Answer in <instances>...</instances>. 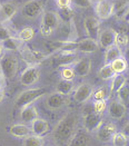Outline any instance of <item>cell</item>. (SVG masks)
<instances>
[{"mask_svg": "<svg viewBox=\"0 0 129 146\" xmlns=\"http://www.w3.org/2000/svg\"><path fill=\"white\" fill-rule=\"evenodd\" d=\"M107 110H108V115L110 118L121 119L127 113V106L125 104H122L121 102H119L118 99H116L110 103V105L107 107Z\"/></svg>", "mask_w": 129, "mask_h": 146, "instance_id": "cell-16", "label": "cell"}, {"mask_svg": "<svg viewBox=\"0 0 129 146\" xmlns=\"http://www.w3.org/2000/svg\"><path fill=\"white\" fill-rule=\"evenodd\" d=\"M78 116L75 113L65 115L55 126L52 131V138L58 146H69L73 136L77 133Z\"/></svg>", "mask_w": 129, "mask_h": 146, "instance_id": "cell-1", "label": "cell"}, {"mask_svg": "<svg viewBox=\"0 0 129 146\" xmlns=\"http://www.w3.org/2000/svg\"><path fill=\"white\" fill-rule=\"evenodd\" d=\"M19 69L18 57L13 52H7L0 58V73L6 79H12Z\"/></svg>", "mask_w": 129, "mask_h": 146, "instance_id": "cell-3", "label": "cell"}, {"mask_svg": "<svg viewBox=\"0 0 129 146\" xmlns=\"http://www.w3.org/2000/svg\"><path fill=\"white\" fill-rule=\"evenodd\" d=\"M98 49H99V46L97 40L91 38H83L81 40L76 41V47H75L76 51H80L83 54H93V52H96Z\"/></svg>", "mask_w": 129, "mask_h": 146, "instance_id": "cell-15", "label": "cell"}, {"mask_svg": "<svg viewBox=\"0 0 129 146\" xmlns=\"http://www.w3.org/2000/svg\"><path fill=\"white\" fill-rule=\"evenodd\" d=\"M67 96H64L61 94H59L57 92L51 93L47 95V97L45 99V105L47 106V108L51 110H57L62 108L64 106L67 105Z\"/></svg>", "mask_w": 129, "mask_h": 146, "instance_id": "cell-13", "label": "cell"}, {"mask_svg": "<svg viewBox=\"0 0 129 146\" xmlns=\"http://www.w3.org/2000/svg\"><path fill=\"white\" fill-rule=\"evenodd\" d=\"M60 76H61V79L72 82V79L76 77V74L73 72L72 67H70V66H65L61 69V72H60Z\"/></svg>", "mask_w": 129, "mask_h": 146, "instance_id": "cell-36", "label": "cell"}, {"mask_svg": "<svg viewBox=\"0 0 129 146\" xmlns=\"http://www.w3.org/2000/svg\"><path fill=\"white\" fill-rule=\"evenodd\" d=\"M116 94H117L118 100L127 106V104H129V84L122 86Z\"/></svg>", "mask_w": 129, "mask_h": 146, "instance_id": "cell-33", "label": "cell"}, {"mask_svg": "<svg viewBox=\"0 0 129 146\" xmlns=\"http://www.w3.org/2000/svg\"><path fill=\"white\" fill-rule=\"evenodd\" d=\"M110 66L114 70V73L118 75V74H124L126 70H128V65H127V61L125 59L124 56H120L119 58L115 59L114 61L110 62Z\"/></svg>", "mask_w": 129, "mask_h": 146, "instance_id": "cell-28", "label": "cell"}, {"mask_svg": "<svg viewBox=\"0 0 129 146\" xmlns=\"http://www.w3.org/2000/svg\"><path fill=\"white\" fill-rule=\"evenodd\" d=\"M116 74L114 73L110 64H105L99 70H98V77L103 80H110Z\"/></svg>", "mask_w": 129, "mask_h": 146, "instance_id": "cell-31", "label": "cell"}, {"mask_svg": "<svg viewBox=\"0 0 129 146\" xmlns=\"http://www.w3.org/2000/svg\"><path fill=\"white\" fill-rule=\"evenodd\" d=\"M94 87L89 83H82L73 90V100L77 104H85L93 96Z\"/></svg>", "mask_w": 129, "mask_h": 146, "instance_id": "cell-10", "label": "cell"}, {"mask_svg": "<svg viewBox=\"0 0 129 146\" xmlns=\"http://www.w3.org/2000/svg\"><path fill=\"white\" fill-rule=\"evenodd\" d=\"M61 25L58 12L54 10H45L40 19V34L44 37H50Z\"/></svg>", "mask_w": 129, "mask_h": 146, "instance_id": "cell-2", "label": "cell"}, {"mask_svg": "<svg viewBox=\"0 0 129 146\" xmlns=\"http://www.w3.org/2000/svg\"><path fill=\"white\" fill-rule=\"evenodd\" d=\"M31 126V133L38 136H42V135L47 134L48 132L50 131V125L46 119H42V118H36L32 122L30 123Z\"/></svg>", "mask_w": 129, "mask_h": 146, "instance_id": "cell-20", "label": "cell"}, {"mask_svg": "<svg viewBox=\"0 0 129 146\" xmlns=\"http://www.w3.org/2000/svg\"><path fill=\"white\" fill-rule=\"evenodd\" d=\"M110 80H111L110 82V93H112V94H116L122 86L127 84V78L124 74L115 75Z\"/></svg>", "mask_w": 129, "mask_h": 146, "instance_id": "cell-23", "label": "cell"}, {"mask_svg": "<svg viewBox=\"0 0 129 146\" xmlns=\"http://www.w3.org/2000/svg\"><path fill=\"white\" fill-rule=\"evenodd\" d=\"M40 68L38 65H29L22 73L20 74L19 82L22 86L29 87L35 85L40 78Z\"/></svg>", "mask_w": 129, "mask_h": 146, "instance_id": "cell-6", "label": "cell"}, {"mask_svg": "<svg viewBox=\"0 0 129 146\" xmlns=\"http://www.w3.org/2000/svg\"><path fill=\"white\" fill-rule=\"evenodd\" d=\"M115 35H116V30H114L112 28H104L100 30L99 36L97 38V42L99 48H108L111 45L115 44Z\"/></svg>", "mask_w": 129, "mask_h": 146, "instance_id": "cell-14", "label": "cell"}, {"mask_svg": "<svg viewBox=\"0 0 129 146\" xmlns=\"http://www.w3.org/2000/svg\"><path fill=\"white\" fill-rule=\"evenodd\" d=\"M20 54H21L22 58L28 62V65H38L39 61L46 57V55H44L42 52L32 50L29 47H21Z\"/></svg>", "mask_w": 129, "mask_h": 146, "instance_id": "cell-17", "label": "cell"}, {"mask_svg": "<svg viewBox=\"0 0 129 146\" xmlns=\"http://www.w3.org/2000/svg\"><path fill=\"white\" fill-rule=\"evenodd\" d=\"M105 146H109V145H105Z\"/></svg>", "mask_w": 129, "mask_h": 146, "instance_id": "cell-50", "label": "cell"}, {"mask_svg": "<svg viewBox=\"0 0 129 146\" xmlns=\"http://www.w3.org/2000/svg\"><path fill=\"white\" fill-rule=\"evenodd\" d=\"M89 143H90V137L86 132H77L69 146H88Z\"/></svg>", "mask_w": 129, "mask_h": 146, "instance_id": "cell-27", "label": "cell"}, {"mask_svg": "<svg viewBox=\"0 0 129 146\" xmlns=\"http://www.w3.org/2000/svg\"><path fill=\"white\" fill-rule=\"evenodd\" d=\"M20 121L22 123H31L34 119L38 118V110L35 105H28L21 108L20 111Z\"/></svg>", "mask_w": 129, "mask_h": 146, "instance_id": "cell-22", "label": "cell"}, {"mask_svg": "<svg viewBox=\"0 0 129 146\" xmlns=\"http://www.w3.org/2000/svg\"><path fill=\"white\" fill-rule=\"evenodd\" d=\"M72 69L76 76L86 77L91 70V60L89 58H81L72 64Z\"/></svg>", "mask_w": 129, "mask_h": 146, "instance_id": "cell-19", "label": "cell"}, {"mask_svg": "<svg viewBox=\"0 0 129 146\" xmlns=\"http://www.w3.org/2000/svg\"><path fill=\"white\" fill-rule=\"evenodd\" d=\"M121 19H122V20H125L126 23H128L129 21V3H128V6H127V8H126V10H125L124 13H122Z\"/></svg>", "mask_w": 129, "mask_h": 146, "instance_id": "cell-43", "label": "cell"}, {"mask_svg": "<svg viewBox=\"0 0 129 146\" xmlns=\"http://www.w3.org/2000/svg\"><path fill=\"white\" fill-rule=\"evenodd\" d=\"M1 44H2V46L5 48V51H9V52L16 51V50H20L21 47H22V42L18 38H15V37H10V38L3 40Z\"/></svg>", "mask_w": 129, "mask_h": 146, "instance_id": "cell-26", "label": "cell"}, {"mask_svg": "<svg viewBox=\"0 0 129 146\" xmlns=\"http://www.w3.org/2000/svg\"><path fill=\"white\" fill-rule=\"evenodd\" d=\"M72 6L80 8V9H88L93 7V0H71Z\"/></svg>", "mask_w": 129, "mask_h": 146, "instance_id": "cell-39", "label": "cell"}, {"mask_svg": "<svg viewBox=\"0 0 129 146\" xmlns=\"http://www.w3.org/2000/svg\"><path fill=\"white\" fill-rule=\"evenodd\" d=\"M120 56H122V50L116 45H111L105 50V64H110Z\"/></svg>", "mask_w": 129, "mask_h": 146, "instance_id": "cell-25", "label": "cell"}, {"mask_svg": "<svg viewBox=\"0 0 129 146\" xmlns=\"http://www.w3.org/2000/svg\"><path fill=\"white\" fill-rule=\"evenodd\" d=\"M121 133L125 135L127 138H129V123L125 124V126L122 127V132Z\"/></svg>", "mask_w": 129, "mask_h": 146, "instance_id": "cell-44", "label": "cell"}, {"mask_svg": "<svg viewBox=\"0 0 129 146\" xmlns=\"http://www.w3.org/2000/svg\"><path fill=\"white\" fill-rule=\"evenodd\" d=\"M96 17L99 20H107L114 16V7L111 0H99L94 7Z\"/></svg>", "mask_w": 129, "mask_h": 146, "instance_id": "cell-8", "label": "cell"}, {"mask_svg": "<svg viewBox=\"0 0 129 146\" xmlns=\"http://www.w3.org/2000/svg\"><path fill=\"white\" fill-rule=\"evenodd\" d=\"M48 0H29L21 7V15L28 20L37 19L45 11Z\"/></svg>", "mask_w": 129, "mask_h": 146, "instance_id": "cell-5", "label": "cell"}, {"mask_svg": "<svg viewBox=\"0 0 129 146\" xmlns=\"http://www.w3.org/2000/svg\"><path fill=\"white\" fill-rule=\"evenodd\" d=\"M117 47L121 49H126L129 45V37L122 33H116L115 35V44Z\"/></svg>", "mask_w": 129, "mask_h": 146, "instance_id": "cell-32", "label": "cell"}, {"mask_svg": "<svg viewBox=\"0 0 129 146\" xmlns=\"http://www.w3.org/2000/svg\"><path fill=\"white\" fill-rule=\"evenodd\" d=\"M3 99H5V90L0 88V103H2Z\"/></svg>", "mask_w": 129, "mask_h": 146, "instance_id": "cell-47", "label": "cell"}, {"mask_svg": "<svg viewBox=\"0 0 129 146\" xmlns=\"http://www.w3.org/2000/svg\"><path fill=\"white\" fill-rule=\"evenodd\" d=\"M129 3V0H114L112 1V7H114V15L115 13H119L126 10L127 6Z\"/></svg>", "mask_w": 129, "mask_h": 146, "instance_id": "cell-35", "label": "cell"}, {"mask_svg": "<svg viewBox=\"0 0 129 146\" xmlns=\"http://www.w3.org/2000/svg\"><path fill=\"white\" fill-rule=\"evenodd\" d=\"M104 123L103 115L97 113H90L88 115L82 116V125L86 132L88 133H96L97 129L100 127V125Z\"/></svg>", "mask_w": 129, "mask_h": 146, "instance_id": "cell-9", "label": "cell"}, {"mask_svg": "<svg viewBox=\"0 0 129 146\" xmlns=\"http://www.w3.org/2000/svg\"><path fill=\"white\" fill-rule=\"evenodd\" d=\"M111 144L112 146H127L128 144V138L122 134L121 132H117L111 138Z\"/></svg>", "mask_w": 129, "mask_h": 146, "instance_id": "cell-34", "label": "cell"}, {"mask_svg": "<svg viewBox=\"0 0 129 146\" xmlns=\"http://www.w3.org/2000/svg\"><path fill=\"white\" fill-rule=\"evenodd\" d=\"M76 59V54L75 51H58V55L56 58H54V64L57 67H65V66H70L72 65Z\"/></svg>", "mask_w": 129, "mask_h": 146, "instance_id": "cell-18", "label": "cell"}, {"mask_svg": "<svg viewBox=\"0 0 129 146\" xmlns=\"http://www.w3.org/2000/svg\"><path fill=\"white\" fill-rule=\"evenodd\" d=\"M93 107H94L95 113L103 115L104 111H105V110H107V107H108V105H107V100H94Z\"/></svg>", "mask_w": 129, "mask_h": 146, "instance_id": "cell-37", "label": "cell"}, {"mask_svg": "<svg viewBox=\"0 0 129 146\" xmlns=\"http://www.w3.org/2000/svg\"><path fill=\"white\" fill-rule=\"evenodd\" d=\"M125 59L127 61V65H128V68H129V46L126 48V51H125Z\"/></svg>", "mask_w": 129, "mask_h": 146, "instance_id": "cell-46", "label": "cell"}, {"mask_svg": "<svg viewBox=\"0 0 129 146\" xmlns=\"http://www.w3.org/2000/svg\"><path fill=\"white\" fill-rule=\"evenodd\" d=\"M10 37H13L11 31L5 26H0V42H2L3 40H6V39H8Z\"/></svg>", "mask_w": 129, "mask_h": 146, "instance_id": "cell-40", "label": "cell"}, {"mask_svg": "<svg viewBox=\"0 0 129 146\" xmlns=\"http://www.w3.org/2000/svg\"><path fill=\"white\" fill-rule=\"evenodd\" d=\"M45 139L42 136H38L35 134L28 135L27 137L22 138V146H44Z\"/></svg>", "mask_w": 129, "mask_h": 146, "instance_id": "cell-30", "label": "cell"}, {"mask_svg": "<svg viewBox=\"0 0 129 146\" xmlns=\"http://www.w3.org/2000/svg\"><path fill=\"white\" fill-rule=\"evenodd\" d=\"M55 2H56V6H57L58 10L67 9V8H71L72 7L71 0H55Z\"/></svg>", "mask_w": 129, "mask_h": 146, "instance_id": "cell-41", "label": "cell"}, {"mask_svg": "<svg viewBox=\"0 0 129 146\" xmlns=\"http://www.w3.org/2000/svg\"><path fill=\"white\" fill-rule=\"evenodd\" d=\"M73 88H75V85H73L72 82L60 79L56 85V92L64 95V96H68L69 94H71L73 92Z\"/></svg>", "mask_w": 129, "mask_h": 146, "instance_id": "cell-24", "label": "cell"}, {"mask_svg": "<svg viewBox=\"0 0 129 146\" xmlns=\"http://www.w3.org/2000/svg\"><path fill=\"white\" fill-rule=\"evenodd\" d=\"M117 133V126L112 122H104L96 132V137L100 142H110L112 136Z\"/></svg>", "mask_w": 129, "mask_h": 146, "instance_id": "cell-11", "label": "cell"}, {"mask_svg": "<svg viewBox=\"0 0 129 146\" xmlns=\"http://www.w3.org/2000/svg\"><path fill=\"white\" fill-rule=\"evenodd\" d=\"M18 12V6L12 1H3L0 3V24H7Z\"/></svg>", "mask_w": 129, "mask_h": 146, "instance_id": "cell-12", "label": "cell"}, {"mask_svg": "<svg viewBox=\"0 0 129 146\" xmlns=\"http://www.w3.org/2000/svg\"><path fill=\"white\" fill-rule=\"evenodd\" d=\"M107 96H108V92L105 87H100L93 93L94 100H107Z\"/></svg>", "mask_w": 129, "mask_h": 146, "instance_id": "cell-38", "label": "cell"}, {"mask_svg": "<svg viewBox=\"0 0 129 146\" xmlns=\"http://www.w3.org/2000/svg\"><path fill=\"white\" fill-rule=\"evenodd\" d=\"M8 132L11 136L17 137V138H24L28 135L32 134L31 128L26 124H13L9 127Z\"/></svg>", "mask_w": 129, "mask_h": 146, "instance_id": "cell-21", "label": "cell"}, {"mask_svg": "<svg viewBox=\"0 0 129 146\" xmlns=\"http://www.w3.org/2000/svg\"><path fill=\"white\" fill-rule=\"evenodd\" d=\"M83 28L88 38L97 40L101 30V23L96 16H87L83 19Z\"/></svg>", "mask_w": 129, "mask_h": 146, "instance_id": "cell-7", "label": "cell"}, {"mask_svg": "<svg viewBox=\"0 0 129 146\" xmlns=\"http://www.w3.org/2000/svg\"><path fill=\"white\" fill-rule=\"evenodd\" d=\"M128 26H129V21H128Z\"/></svg>", "mask_w": 129, "mask_h": 146, "instance_id": "cell-51", "label": "cell"}, {"mask_svg": "<svg viewBox=\"0 0 129 146\" xmlns=\"http://www.w3.org/2000/svg\"><path fill=\"white\" fill-rule=\"evenodd\" d=\"M5 55V48H3V46H2V44L0 42V58L2 57Z\"/></svg>", "mask_w": 129, "mask_h": 146, "instance_id": "cell-48", "label": "cell"}, {"mask_svg": "<svg viewBox=\"0 0 129 146\" xmlns=\"http://www.w3.org/2000/svg\"><path fill=\"white\" fill-rule=\"evenodd\" d=\"M5 85H6V78H5V77L1 75V73H0V88L3 89Z\"/></svg>", "mask_w": 129, "mask_h": 146, "instance_id": "cell-45", "label": "cell"}, {"mask_svg": "<svg viewBox=\"0 0 129 146\" xmlns=\"http://www.w3.org/2000/svg\"><path fill=\"white\" fill-rule=\"evenodd\" d=\"M47 93V89L44 87H37V88H29L21 92L15 100V105L18 108H22L24 106L34 104V102L38 100L40 97H42Z\"/></svg>", "mask_w": 129, "mask_h": 146, "instance_id": "cell-4", "label": "cell"}, {"mask_svg": "<svg viewBox=\"0 0 129 146\" xmlns=\"http://www.w3.org/2000/svg\"><path fill=\"white\" fill-rule=\"evenodd\" d=\"M36 31L32 27H24L21 30H19L17 38L21 41V42H29L35 38Z\"/></svg>", "mask_w": 129, "mask_h": 146, "instance_id": "cell-29", "label": "cell"}, {"mask_svg": "<svg viewBox=\"0 0 129 146\" xmlns=\"http://www.w3.org/2000/svg\"><path fill=\"white\" fill-rule=\"evenodd\" d=\"M96 1H99V0H96Z\"/></svg>", "mask_w": 129, "mask_h": 146, "instance_id": "cell-49", "label": "cell"}, {"mask_svg": "<svg viewBox=\"0 0 129 146\" xmlns=\"http://www.w3.org/2000/svg\"><path fill=\"white\" fill-rule=\"evenodd\" d=\"M90 113H94V107H93V104L85 103V104H83V107H82V116L88 115V114H90Z\"/></svg>", "mask_w": 129, "mask_h": 146, "instance_id": "cell-42", "label": "cell"}]
</instances>
